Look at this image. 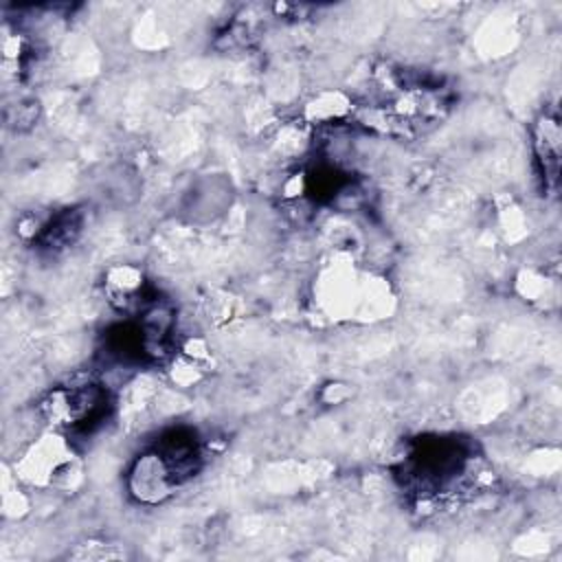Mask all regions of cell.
Instances as JSON below:
<instances>
[{
  "mask_svg": "<svg viewBox=\"0 0 562 562\" xmlns=\"http://www.w3.org/2000/svg\"><path fill=\"white\" fill-rule=\"evenodd\" d=\"M468 459L470 452L454 437L422 439L404 459V485L419 494L446 492L463 476Z\"/></svg>",
  "mask_w": 562,
  "mask_h": 562,
  "instance_id": "cell-1",
  "label": "cell"
},
{
  "mask_svg": "<svg viewBox=\"0 0 562 562\" xmlns=\"http://www.w3.org/2000/svg\"><path fill=\"white\" fill-rule=\"evenodd\" d=\"M44 419L70 435H90L110 411L108 389L99 382H81L53 389L40 404Z\"/></svg>",
  "mask_w": 562,
  "mask_h": 562,
  "instance_id": "cell-2",
  "label": "cell"
},
{
  "mask_svg": "<svg viewBox=\"0 0 562 562\" xmlns=\"http://www.w3.org/2000/svg\"><path fill=\"white\" fill-rule=\"evenodd\" d=\"M127 485L136 501L156 505L169 498L182 485V481L169 468V463L151 448L134 461L127 476Z\"/></svg>",
  "mask_w": 562,
  "mask_h": 562,
  "instance_id": "cell-3",
  "label": "cell"
},
{
  "mask_svg": "<svg viewBox=\"0 0 562 562\" xmlns=\"http://www.w3.org/2000/svg\"><path fill=\"white\" fill-rule=\"evenodd\" d=\"M536 145H538L544 180L549 184H553L555 178H558V156H560V132H558V123L555 121H549L544 116V121L538 125V140H536Z\"/></svg>",
  "mask_w": 562,
  "mask_h": 562,
  "instance_id": "cell-4",
  "label": "cell"
}]
</instances>
